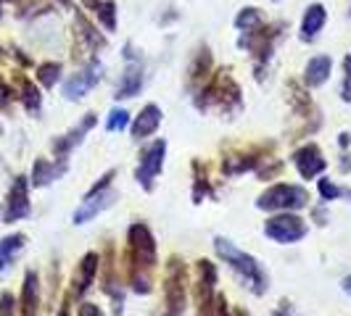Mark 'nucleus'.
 Instances as JSON below:
<instances>
[{"label":"nucleus","mask_w":351,"mask_h":316,"mask_svg":"<svg viewBox=\"0 0 351 316\" xmlns=\"http://www.w3.org/2000/svg\"><path fill=\"white\" fill-rule=\"evenodd\" d=\"M37 303H40L37 277L29 272L27 280H24V295H21V311H24V316H37Z\"/></svg>","instance_id":"16"},{"label":"nucleus","mask_w":351,"mask_h":316,"mask_svg":"<svg viewBox=\"0 0 351 316\" xmlns=\"http://www.w3.org/2000/svg\"><path fill=\"white\" fill-rule=\"evenodd\" d=\"M319 193L325 195L328 200H333V198H338V195H341V190L335 187L333 182H328V179H322V182H319Z\"/></svg>","instance_id":"27"},{"label":"nucleus","mask_w":351,"mask_h":316,"mask_svg":"<svg viewBox=\"0 0 351 316\" xmlns=\"http://www.w3.org/2000/svg\"><path fill=\"white\" fill-rule=\"evenodd\" d=\"M64 169H66V166H58V169H56V166H51L48 161L40 158V161L35 163V174H32V179H35V185H48L51 179L64 174Z\"/></svg>","instance_id":"20"},{"label":"nucleus","mask_w":351,"mask_h":316,"mask_svg":"<svg viewBox=\"0 0 351 316\" xmlns=\"http://www.w3.org/2000/svg\"><path fill=\"white\" fill-rule=\"evenodd\" d=\"M158 122H161V111H158L156 105H145L141 111V116L132 124V135L135 137H148V135L156 132Z\"/></svg>","instance_id":"15"},{"label":"nucleus","mask_w":351,"mask_h":316,"mask_svg":"<svg viewBox=\"0 0 351 316\" xmlns=\"http://www.w3.org/2000/svg\"><path fill=\"white\" fill-rule=\"evenodd\" d=\"M264 235L278 240V243H296L306 235V224L304 219L293 216V213H285V216H275L264 224Z\"/></svg>","instance_id":"5"},{"label":"nucleus","mask_w":351,"mask_h":316,"mask_svg":"<svg viewBox=\"0 0 351 316\" xmlns=\"http://www.w3.org/2000/svg\"><path fill=\"white\" fill-rule=\"evenodd\" d=\"M185 263L180 259H169L167 263V274H164V300H167V311L169 316H180L185 311Z\"/></svg>","instance_id":"3"},{"label":"nucleus","mask_w":351,"mask_h":316,"mask_svg":"<svg viewBox=\"0 0 351 316\" xmlns=\"http://www.w3.org/2000/svg\"><path fill=\"white\" fill-rule=\"evenodd\" d=\"M154 266H156V240L145 224L130 227V280L138 293L154 290Z\"/></svg>","instance_id":"1"},{"label":"nucleus","mask_w":351,"mask_h":316,"mask_svg":"<svg viewBox=\"0 0 351 316\" xmlns=\"http://www.w3.org/2000/svg\"><path fill=\"white\" fill-rule=\"evenodd\" d=\"M164 153H167V142L164 140L154 142L151 148L143 150L141 166H138V172H135V179L141 182L143 187H151V182H154L156 174L161 172V166H164Z\"/></svg>","instance_id":"6"},{"label":"nucleus","mask_w":351,"mask_h":316,"mask_svg":"<svg viewBox=\"0 0 351 316\" xmlns=\"http://www.w3.org/2000/svg\"><path fill=\"white\" fill-rule=\"evenodd\" d=\"M21 248H24V235H14V237L0 240V269H5L8 263L14 261V256Z\"/></svg>","instance_id":"18"},{"label":"nucleus","mask_w":351,"mask_h":316,"mask_svg":"<svg viewBox=\"0 0 351 316\" xmlns=\"http://www.w3.org/2000/svg\"><path fill=\"white\" fill-rule=\"evenodd\" d=\"M293 163H296V169H299L301 176H306V179H312V176H317L328 163H325V158H322V153H319V148L317 145H304V148H299L296 153H293Z\"/></svg>","instance_id":"8"},{"label":"nucleus","mask_w":351,"mask_h":316,"mask_svg":"<svg viewBox=\"0 0 351 316\" xmlns=\"http://www.w3.org/2000/svg\"><path fill=\"white\" fill-rule=\"evenodd\" d=\"M143 88V69L138 64H132V66H127V71L122 74V79H119V88H117V101L119 98H135Z\"/></svg>","instance_id":"12"},{"label":"nucleus","mask_w":351,"mask_h":316,"mask_svg":"<svg viewBox=\"0 0 351 316\" xmlns=\"http://www.w3.org/2000/svg\"><path fill=\"white\" fill-rule=\"evenodd\" d=\"M127 122H130V114L124 111V108H119V111H111V116H108V132H117V129H124L127 127Z\"/></svg>","instance_id":"25"},{"label":"nucleus","mask_w":351,"mask_h":316,"mask_svg":"<svg viewBox=\"0 0 351 316\" xmlns=\"http://www.w3.org/2000/svg\"><path fill=\"white\" fill-rule=\"evenodd\" d=\"M77 29H80V37L88 42L90 48H104L106 42H104V37L95 32V27L90 24L88 18L82 16V14H77Z\"/></svg>","instance_id":"19"},{"label":"nucleus","mask_w":351,"mask_h":316,"mask_svg":"<svg viewBox=\"0 0 351 316\" xmlns=\"http://www.w3.org/2000/svg\"><path fill=\"white\" fill-rule=\"evenodd\" d=\"M95 272H98V253H88L82 263H80V272L74 274V293L82 295L88 290L93 280H95Z\"/></svg>","instance_id":"13"},{"label":"nucleus","mask_w":351,"mask_h":316,"mask_svg":"<svg viewBox=\"0 0 351 316\" xmlns=\"http://www.w3.org/2000/svg\"><path fill=\"white\" fill-rule=\"evenodd\" d=\"M325 18H328V14H325V8H322L319 3L309 5V8H306V14H304V21H301V37L312 42V40L317 37V32L322 29Z\"/></svg>","instance_id":"14"},{"label":"nucleus","mask_w":351,"mask_h":316,"mask_svg":"<svg viewBox=\"0 0 351 316\" xmlns=\"http://www.w3.org/2000/svg\"><path fill=\"white\" fill-rule=\"evenodd\" d=\"M77 316H104V311L98 308V306H93V303H85L82 308H80V314Z\"/></svg>","instance_id":"29"},{"label":"nucleus","mask_w":351,"mask_h":316,"mask_svg":"<svg viewBox=\"0 0 351 316\" xmlns=\"http://www.w3.org/2000/svg\"><path fill=\"white\" fill-rule=\"evenodd\" d=\"M93 124H95V116H93V114H88V116L82 119V124H80L77 129H71V132L66 135V137H64V140H56V142H53V148H56L58 153H66V150H69L74 142L82 140V135H85L88 129H93Z\"/></svg>","instance_id":"17"},{"label":"nucleus","mask_w":351,"mask_h":316,"mask_svg":"<svg viewBox=\"0 0 351 316\" xmlns=\"http://www.w3.org/2000/svg\"><path fill=\"white\" fill-rule=\"evenodd\" d=\"M343 69H346V77H343L341 98H343V101H351V58H346V61H343Z\"/></svg>","instance_id":"26"},{"label":"nucleus","mask_w":351,"mask_h":316,"mask_svg":"<svg viewBox=\"0 0 351 316\" xmlns=\"http://www.w3.org/2000/svg\"><path fill=\"white\" fill-rule=\"evenodd\" d=\"M306 203H309V193L304 187H296V185H275V187H269L259 198L256 206L264 211H278V209L296 211V209H304Z\"/></svg>","instance_id":"4"},{"label":"nucleus","mask_w":351,"mask_h":316,"mask_svg":"<svg viewBox=\"0 0 351 316\" xmlns=\"http://www.w3.org/2000/svg\"><path fill=\"white\" fill-rule=\"evenodd\" d=\"M58 74H61V64H43V66L37 69V79H40L45 88H53L56 79H58Z\"/></svg>","instance_id":"23"},{"label":"nucleus","mask_w":351,"mask_h":316,"mask_svg":"<svg viewBox=\"0 0 351 316\" xmlns=\"http://www.w3.org/2000/svg\"><path fill=\"white\" fill-rule=\"evenodd\" d=\"M235 316H246V314H243V311H238V314H235Z\"/></svg>","instance_id":"33"},{"label":"nucleus","mask_w":351,"mask_h":316,"mask_svg":"<svg viewBox=\"0 0 351 316\" xmlns=\"http://www.w3.org/2000/svg\"><path fill=\"white\" fill-rule=\"evenodd\" d=\"M58 316H69V303H64V306H61V314Z\"/></svg>","instance_id":"31"},{"label":"nucleus","mask_w":351,"mask_h":316,"mask_svg":"<svg viewBox=\"0 0 351 316\" xmlns=\"http://www.w3.org/2000/svg\"><path fill=\"white\" fill-rule=\"evenodd\" d=\"M330 69H333L330 55H315V58L306 64V71H304L306 85H309V88H319V85L330 77Z\"/></svg>","instance_id":"11"},{"label":"nucleus","mask_w":351,"mask_h":316,"mask_svg":"<svg viewBox=\"0 0 351 316\" xmlns=\"http://www.w3.org/2000/svg\"><path fill=\"white\" fill-rule=\"evenodd\" d=\"M29 213V200H27V179L16 176L11 195H8V209H5V222H16Z\"/></svg>","instance_id":"9"},{"label":"nucleus","mask_w":351,"mask_h":316,"mask_svg":"<svg viewBox=\"0 0 351 316\" xmlns=\"http://www.w3.org/2000/svg\"><path fill=\"white\" fill-rule=\"evenodd\" d=\"M343 290L351 295V277H346V280H343Z\"/></svg>","instance_id":"30"},{"label":"nucleus","mask_w":351,"mask_h":316,"mask_svg":"<svg viewBox=\"0 0 351 316\" xmlns=\"http://www.w3.org/2000/svg\"><path fill=\"white\" fill-rule=\"evenodd\" d=\"M95 5V14H98V18L104 21V27L108 29V32H114L117 29V5L111 3V0H98V3H93Z\"/></svg>","instance_id":"21"},{"label":"nucleus","mask_w":351,"mask_h":316,"mask_svg":"<svg viewBox=\"0 0 351 316\" xmlns=\"http://www.w3.org/2000/svg\"><path fill=\"white\" fill-rule=\"evenodd\" d=\"M259 24H262V11H259V8H243V11H241V16L235 18V27H238V29H256V27H259Z\"/></svg>","instance_id":"22"},{"label":"nucleus","mask_w":351,"mask_h":316,"mask_svg":"<svg viewBox=\"0 0 351 316\" xmlns=\"http://www.w3.org/2000/svg\"><path fill=\"white\" fill-rule=\"evenodd\" d=\"M21 101H24V105H27L29 111H37V108H40V92H37V88L32 82H24V85H21Z\"/></svg>","instance_id":"24"},{"label":"nucleus","mask_w":351,"mask_h":316,"mask_svg":"<svg viewBox=\"0 0 351 316\" xmlns=\"http://www.w3.org/2000/svg\"><path fill=\"white\" fill-rule=\"evenodd\" d=\"M0 316H14V298L11 295L0 298Z\"/></svg>","instance_id":"28"},{"label":"nucleus","mask_w":351,"mask_h":316,"mask_svg":"<svg viewBox=\"0 0 351 316\" xmlns=\"http://www.w3.org/2000/svg\"><path fill=\"white\" fill-rule=\"evenodd\" d=\"M98 79H101V66L93 61L88 69H82L80 74H74L69 82L64 85V95H66L69 101H80V98H85L90 90L98 85Z\"/></svg>","instance_id":"7"},{"label":"nucleus","mask_w":351,"mask_h":316,"mask_svg":"<svg viewBox=\"0 0 351 316\" xmlns=\"http://www.w3.org/2000/svg\"><path fill=\"white\" fill-rule=\"evenodd\" d=\"M58 3H61V5H69V0H58Z\"/></svg>","instance_id":"32"},{"label":"nucleus","mask_w":351,"mask_h":316,"mask_svg":"<svg viewBox=\"0 0 351 316\" xmlns=\"http://www.w3.org/2000/svg\"><path fill=\"white\" fill-rule=\"evenodd\" d=\"M214 248H217V253H219L238 274H243V280L248 282V287H251L256 295H262L264 290H267V277H264V272L259 269L256 259L243 253L241 248H235L230 240H225V237H217V240H214Z\"/></svg>","instance_id":"2"},{"label":"nucleus","mask_w":351,"mask_h":316,"mask_svg":"<svg viewBox=\"0 0 351 316\" xmlns=\"http://www.w3.org/2000/svg\"><path fill=\"white\" fill-rule=\"evenodd\" d=\"M106 190V187H104ZM104 190H93V193L85 198V203H82V209L74 213V222L77 224H85L88 219H93L98 211H104L111 200H114V193H104Z\"/></svg>","instance_id":"10"}]
</instances>
